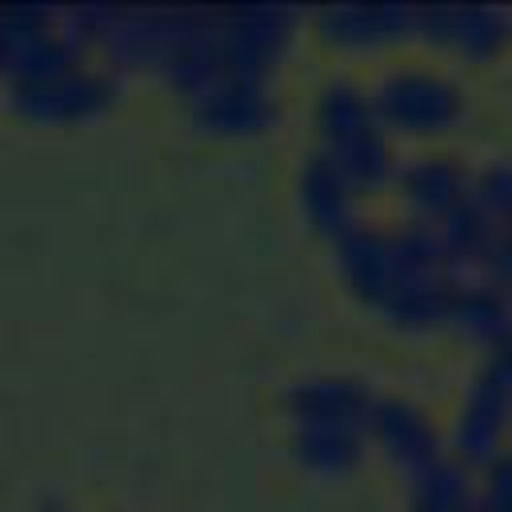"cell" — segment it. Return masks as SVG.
I'll return each mask as SVG.
<instances>
[{
	"label": "cell",
	"mask_w": 512,
	"mask_h": 512,
	"mask_svg": "<svg viewBox=\"0 0 512 512\" xmlns=\"http://www.w3.org/2000/svg\"><path fill=\"white\" fill-rule=\"evenodd\" d=\"M448 324L476 340V344H500L508 332H512V296L488 280H464L456 300H452V312H448Z\"/></svg>",
	"instance_id": "obj_15"
},
{
	"label": "cell",
	"mask_w": 512,
	"mask_h": 512,
	"mask_svg": "<svg viewBox=\"0 0 512 512\" xmlns=\"http://www.w3.org/2000/svg\"><path fill=\"white\" fill-rule=\"evenodd\" d=\"M368 424L352 420H292V452L316 472H344L360 460Z\"/></svg>",
	"instance_id": "obj_14"
},
{
	"label": "cell",
	"mask_w": 512,
	"mask_h": 512,
	"mask_svg": "<svg viewBox=\"0 0 512 512\" xmlns=\"http://www.w3.org/2000/svg\"><path fill=\"white\" fill-rule=\"evenodd\" d=\"M188 108L208 128H260L276 112V96L268 76L224 72L212 84L188 92Z\"/></svg>",
	"instance_id": "obj_9"
},
{
	"label": "cell",
	"mask_w": 512,
	"mask_h": 512,
	"mask_svg": "<svg viewBox=\"0 0 512 512\" xmlns=\"http://www.w3.org/2000/svg\"><path fill=\"white\" fill-rule=\"evenodd\" d=\"M396 184L412 220L420 224H444L472 192V176L452 156H440V152L408 156L396 168Z\"/></svg>",
	"instance_id": "obj_7"
},
{
	"label": "cell",
	"mask_w": 512,
	"mask_h": 512,
	"mask_svg": "<svg viewBox=\"0 0 512 512\" xmlns=\"http://www.w3.org/2000/svg\"><path fill=\"white\" fill-rule=\"evenodd\" d=\"M116 92V76L104 64H64L36 76H8V96L36 116H76Z\"/></svg>",
	"instance_id": "obj_5"
},
{
	"label": "cell",
	"mask_w": 512,
	"mask_h": 512,
	"mask_svg": "<svg viewBox=\"0 0 512 512\" xmlns=\"http://www.w3.org/2000/svg\"><path fill=\"white\" fill-rule=\"evenodd\" d=\"M376 400L380 396L368 388V380L352 372H308V376H296L284 392L292 420H352L368 428H372Z\"/></svg>",
	"instance_id": "obj_8"
},
{
	"label": "cell",
	"mask_w": 512,
	"mask_h": 512,
	"mask_svg": "<svg viewBox=\"0 0 512 512\" xmlns=\"http://www.w3.org/2000/svg\"><path fill=\"white\" fill-rule=\"evenodd\" d=\"M508 428H512V368L500 356H488L460 400L452 424V452L468 468L472 464L488 468L504 456Z\"/></svg>",
	"instance_id": "obj_4"
},
{
	"label": "cell",
	"mask_w": 512,
	"mask_h": 512,
	"mask_svg": "<svg viewBox=\"0 0 512 512\" xmlns=\"http://www.w3.org/2000/svg\"><path fill=\"white\" fill-rule=\"evenodd\" d=\"M480 492H488L504 512H512V452H504L496 464H488V468H484Z\"/></svg>",
	"instance_id": "obj_16"
},
{
	"label": "cell",
	"mask_w": 512,
	"mask_h": 512,
	"mask_svg": "<svg viewBox=\"0 0 512 512\" xmlns=\"http://www.w3.org/2000/svg\"><path fill=\"white\" fill-rule=\"evenodd\" d=\"M492 356H500V360H504V364L512 368V332H508V336H504V340H500V344L492 348Z\"/></svg>",
	"instance_id": "obj_18"
},
{
	"label": "cell",
	"mask_w": 512,
	"mask_h": 512,
	"mask_svg": "<svg viewBox=\"0 0 512 512\" xmlns=\"http://www.w3.org/2000/svg\"><path fill=\"white\" fill-rule=\"evenodd\" d=\"M320 148L344 168V176L356 188H380L384 180H396V156L388 128L376 116L372 92L348 76H328L316 88L312 100Z\"/></svg>",
	"instance_id": "obj_2"
},
{
	"label": "cell",
	"mask_w": 512,
	"mask_h": 512,
	"mask_svg": "<svg viewBox=\"0 0 512 512\" xmlns=\"http://www.w3.org/2000/svg\"><path fill=\"white\" fill-rule=\"evenodd\" d=\"M476 492L480 488L472 484V472L456 452H444L420 472L404 476L408 512H472Z\"/></svg>",
	"instance_id": "obj_13"
},
{
	"label": "cell",
	"mask_w": 512,
	"mask_h": 512,
	"mask_svg": "<svg viewBox=\"0 0 512 512\" xmlns=\"http://www.w3.org/2000/svg\"><path fill=\"white\" fill-rule=\"evenodd\" d=\"M416 32L464 60H488L512 40V12L504 8H428L416 12Z\"/></svg>",
	"instance_id": "obj_10"
},
{
	"label": "cell",
	"mask_w": 512,
	"mask_h": 512,
	"mask_svg": "<svg viewBox=\"0 0 512 512\" xmlns=\"http://www.w3.org/2000/svg\"><path fill=\"white\" fill-rule=\"evenodd\" d=\"M372 440L380 444V452L392 460V468L400 476H412V472H420L424 464H432L436 456L448 452L440 444V432L428 420V412L408 396H380L376 400Z\"/></svg>",
	"instance_id": "obj_6"
},
{
	"label": "cell",
	"mask_w": 512,
	"mask_h": 512,
	"mask_svg": "<svg viewBox=\"0 0 512 512\" xmlns=\"http://www.w3.org/2000/svg\"><path fill=\"white\" fill-rule=\"evenodd\" d=\"M376 116L388 132L404 136H440L464 120V88L428 64H396L372 88Z\"/></svg>",
	"instance_id": "obj_3"
},
{
	"label": "cell",
	"mask_w": 512,
	"mask_h": 512,
	"mask_svg": "<svg viewBox=\"0 0 512 512\" xmlns=\"http://www.w3.org/2000/svg\"><path fill=\"white\" fill-rule=\"evenodd\" d=\"M472 512H504L488 492H476V504H472Z\"/></svg>",
	"instance_id": "obj_17"
},
{
	"label": "cell",
	"mask_w": 512,
	"mask_h": 512,
	"mask_svg": "<svg viewBox=\"0 0 512 512\" xmlns=\"http://www.w3.org/2000/svg\"><path fill=\"white\" fill-rule=\"evenodd\" d=\"M336 264L348 288L396 328L448 324L452 300L464 284L440 228L412 216L396 228L352 224L336 240Z\"/></svg>",
	"instance_id": "obj_1"
},
{
	"label": "cell",
	"mask_w": 512,
	"mask_h": 512,
	"mask_svg": "<svg viewBox=\"0 0 512 512\" xmlns=\"http://www.w3.org/2000/svg\"><path fill=\"white\" fill-rule=\"evenodd\" d=\"M320 28L340 40V44H352V48H380V44H392V40H404L408 32H416V12L412 8H400V4H336V8H324L320 16Z\"/></svg>",
	"instance_id": "obj_12"
},
{
	"label": "cell",
	"mask_w": 512,
	"mask_h": 512,
	"mask_svg": "<svg viewBox=\"0 0 512 512\" xmlns=\"http://www.w3.org/2000/svg\"><path fill=\"white\" fill-rule=\"evenodd\" d=\"M296 192H300V208L308 212V220L316 228L332 232L336 240L352 224H360V216H356V192L360 188L344 176V168L320 144L304 156V164L296 172Z\"/></svg>",
	"instance_id": "obj_11"
}]
</instances>
